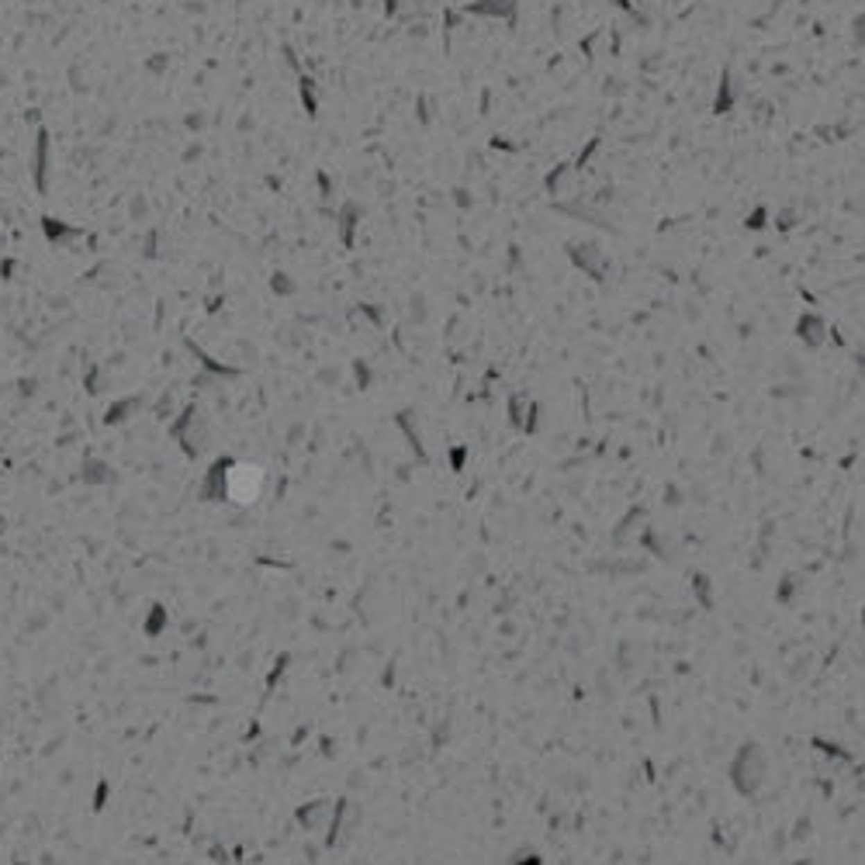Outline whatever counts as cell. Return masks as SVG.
Instances as JSON below:
<instances>
[{"instance_id": "1", "label": "cell", "mask_w": 865, "mask_h": 865, "mask_svg": "<svg viewBox=\"0 0 865 865\" xmlns=\"http://www.w3.org/2000/svg\"><path fill=\"white\" fill-rule=\"evenodd\" d=\"M516 0H474V3H468L464 10L468 14H478V17H502V21H516Z\"/></svg>"}, {"instance_id": "2", "label": "cell", "mask_w": 865, "mask_h": 865, "mask_svg": "<svg viewBox=\"0 0 865 865\" xmlns=\"http://www.w3.org/2000/svg\"><path fill=\"white\" fill-rule=\"evenodd\" d=\"M741 87H737V80H734V73L727 69L723 76H720V90H717V101H713V111L717 114H730L734 111V104L741 101Z\"/></svg>"}, {"instance_id": "3", "label": "cell", "mask_w": 865, "mask_h": 865, "mask_svg": "<svg viewBox=\"0 0 865 865\" xmlns=\"http://www.w3.org/2000/svg\"><path fill=\"white\" fill-rule=\"evenodd\" d=\"M572 173V166H554L551 173H547V191L551 194H561V187H565V177Z\"/></svg>"}, {"instance_id": "4", "label": "cell", "mask_w": 865, "mask_h": 865, "mask_svg": "<svg viewBox=\"0 0 865 865\" xmlns=\"http://www.w3.org/2000/svg\"><path fill=\"white\" fill-rule=\"evenodd\" d=\"M821 329H824L821 318H803L800 322V336H807L810 343H821Z\"/></svg>"}, {"instance_id": "5", "label": "cell", "mask_w": 865, "mask_h": 865, "mask_svg": "<svg viewBox=\"0 0 865 865\" xmlns=\"http://www.w3.org/2000/svg\"><path fill=\"white\" fill-rule=\"evenodd\" d=\"M765 219H769V212H765V208H755V212L748 215V229H765Z\"/></svg>"}, {"instance_id": "6", "label": "cell", "mask_w": 865, "mask_h": 865, "mask_svg": "<svg viewBox=\"0 0 865 865\" xmlns=\"http://www.w3.org/2000/svg\"><path fill=\"white\" fill-rule=\"evenodd\" d=\"M776 222H779V229H793L796 225V212H779Z\"/></svg>"}, {"instance_id": "7", "label": "cell", "mask_w": 865, "mask_h": 865, "mask_svg": "<svg viewBox=\"0 0 865 865\" xmlns=\"http://www.w3.org/2000/svg\"><path fill=\"white\" fill-rule=\"evenodd\" d=\"M852 28H855V42H859V45H865V10L859 14V17H855V21H852Z\"/></svg>"}]
</instances>
